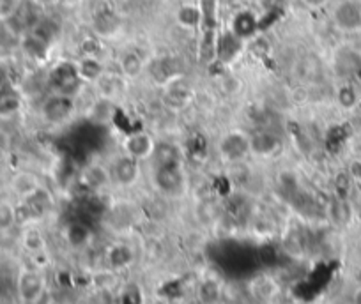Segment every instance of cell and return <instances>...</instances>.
I'll use <instances>...</instances> for the list:
<instances>
[{
	"instance_id": "obj_1",
	"label": "cell",
	"mask_w": 361,
	"mask_h": 304,
	"mask_svg": "<svg viewBox=\"0 0 361 304\" xmlns=\"http://www.w3.org/2000/svg\"><path fill=\"white\" fill-rule=\"evenodd\" d=\"M333 24L346 34L361 30V0H340L333 9Z\"/></svg>"
},
{
	"instance_id": "obj_2",
	"label": "cell",
	"mask_w": 361,
	"mask_h": 304,
	"mask_svg": "<svg viewBox=\"0 0 361 304\" xmlns=\"http://www.w3.org/2000/svg\"><path fill=\"white\" fill-rule=\"evenodd\" d=\"M80 83H82V78L78 75V67L71 62L59 64L50 75V85L59 94H66L73 98V92L78 91Z\"/></svg>"
},
{
	"instance_id": "obj_3",
	"label": "cell",
	"mask_w": 361,
	"mask_h": 304,
	"mask_svg": "<svg viewBox=\"0 0 361 304\" xmlns=\"http://www.w3.org/2000/svg\"><path fill=\"white\" fill-rule=\"evenodd\" d=\"M220 154L227 161H243L246 156L252 154L250 136L243 133V131H231V133H227L220 140Z\"/></svg>"
},
{
	"instance_id": "obj_4",
	"label": "cell",
	"mask_w": 361,
	"mask_h": 304,
	"mask_svg": "<svg viewBox=\"0 0 361 304\" xmlns=\"http://www.w3.org/2000/svg\"><path fill=\"white\" fill-rule=\"evenodd\" d=\"M155 184L163 195H177L184 188V174L181 163L155 168Z\"/></svg>"
},
{
	"instance_id": "obj_5",
	"label": "cell",
	"mask_w": 361,
	"mask_h": 304,
	"mask_svg": "<svg viewBox=\"0 0 361 304\" xmlns=\"http://www.w3.org/2000/svg\"><path fill=\"white\" fill-rule=\"evenodd\" d=\"M41 111H43V117L48 123L60 124L71 117V114L75 111V101H73L71 96L55 92L44 101Z\"/></svg>"
},
{
	"instance_id": "obj_6",
	"label": "cell",
	"mask_w": 361,
	"mask_h": 304,
	"mask_svg": "<svg viewBox=\"0 0 361 304\" xmlns=\"http://www.w3.org/2000/svg\"><path fill=\"white\" fill-rule=\"evenodd\" d=\"M200 30H202L204 46L211 43L216 46V27H218V0H199Z\"/></svg>"
},
{
	"instance_id": "obj_7",
	"label": "cell",
	"mask_w": 361,
	"mask_h": 304,
	"mask_svg": "<svg viewBox=\"0 0 361 304\" xmlns=\"http://www.w3.org/2000/svg\"><path fill=\"white\" fill-rule=\"evenodd\" d=\"M282 149V140L273 131H257L250 136V150L254 156L258 158H270Z\"/></svg>"
},
{
	"instance_id": "obj_8",
	"label": "cell",
	"mask_w": 361,
	"mask_h": 304,
	"mask_svg": "<svg viewBox=\"0 0 361 304\" xmlns=\"http://www.w3.org/2000/svg\"><path fill=\"white\" fill-rule=\"evenodd\" d=\"M44 280L36 271H24L18 278V294L25 303L32 304L44 292Z\"/></svg>"
},
{
	"instance_id": "obj_9",
	"label": "cell",
	"mask_w": 361,
	"mask_h": 304,
	"mask_svg": "<svg viewBox=\"0 0 361 304\" xmlns=\"http://www.w3.org/2000/svg\"><path fill=\"white\" fill-rule=\"evenodd\" d=\"M156 142L152 138L151 134L147 133H133L130 134L124 142V150H126V154L131 156V158L135 159H146V158H151L152 156V150H155Z\"/></svg>"
},
{
	"instance_id": "obj_10",
	"label": "cell",
	"mask_w": 361,
	"mask_h": 304,
	"mask_svg": "<svg viewBox=\"0 0 361 304\" xmlns=\"http://www.w3.org/2000/svg\"><path fill=\"white\" fill-rule=\"evenodd\" d=\"M114 177L121 186H131L135 184L137 179L140 177V166L139 159L131 158V156H123L117 159L116 166H114Z\"/></svg>"
},
{
	"instance_id": "obj_11",
	"label": "cell",
	"mask_w": 361,
	"mask_h": 304,
	"mask_svg": "<svg viewBox=\"0 0 361 304\" xmlns=\"http://www.w3.org/2000/svg\"><path fill=\"white\" fill-rule=\"evenodd\" d=\"M243 39H239L232 30H225L222 36L216 37V46L215 53L220 57V60L223 62H229V60L236 59L241 52Z\"/></svg>"
},
{
	"instance_id": "obj_12",
	"label": "cell",
	"mask_w": 361,
	"mask_h": 304,
	"mask_svg": "<svg viewBox=\"0 0 361 304\" xmlns=\"http://www.w3.org/2000/svg\"><path fill=\"white\" fill-rule=\"evenodd\" d=\"M258 28V20L257 16L254 15L252 11H239L236 12V16L232 18V25H231V30L234 32L236 36L239 39H250L254 36L255 32Z\"/></svg>"
},
{
	"instance_id": "obj_13",
	"label": "cell",
	"mask_w": 361,
	"mask_h": 304,
	"mask_svg": "<svg viewBox=\"0 0 361 304\" xmlns=\"http://www.w3.org/2000/svg\"><path fill=\"white\" fill-rule=\"evenodd\" d=\"M151 159L155 168L167 165H177V163H181V152H179V149L174 143L159 142L156 143L155 150H152Z\"/></svg>"
},
{
	"instance_id": "obj_14",
	"label": "cell",
	"mask_w": 361,
	"mask_h": 304,
	"mask_svg": "<svg viewBox=\"0 0 361 304\" xmlns=\"http://www.w3.org/2000/svg\"><path fill=\"white\" fill-rule=\"evenodd\" d=\"M175 20L181 27L193 30L200 28V8L199 4H183L175 12Z\"/></svg>"
},
{
	"instance_id": "obj_15",
	"label": "cell",
	"mask_w": 361,
	"mask_h": 304,
	"mask_svg": "<svg viewBox=\"0 0 361 304\" xmlns=\"http://www.w3.org/2000/svg\"><path fill=\"white\" fill-rule=\"evenodd\" d=\"M39 188L41 186L37 182L36 175L28 174V172H21V174H18L12 179V191L21 198H28L30 195L36 193Z\"/></svg>"
},
{
	"instance_id": "obj_16",
	"label": "cell",
	"mask_w": 361,
	"mask_h": 304,
	"mask_svg": "<svg viewBox=\"0 0 361 304\" xmlns=\"http://www.w3.org/2000/svg\"><path fill=\"white\" fill-rule=\"evenodd\" d=\"M76 67H78V75L82 82H96L103 75V66L96 57L84 55V59L76 64Z\"/></svg>"
},
{
	"instance_id": "obj_17",
	"label": "cell",
	"mask_w": 361,
	"mask_h": 304,
	"mask_svg": "<svg viewBox=\"0 0 361 304\" xmlns=\"http://www.w3.org/2000/svg\"><path fill=\"white\" fill-rule=\"evenodd\" d=\"M222 297V285L213 278H207L199 285V299L204 304H216Z\"/></svg>"
},
{
	"instance_id": "obj_18",
	"label": "cell",
	"mask_w": 361,
	"mask_h": 304,
	"mask_svg": "<svg viewBox=\"0 0 361 304\" xmlns=\"http://www.w3.org/2000/svg\"><path fill=\"white\" fill-rule=\"evenodd\" d=\"M337 101L342 108L346 110H353L360 103V94H358L356 87L351 83H342L337 91Z\"/></svg>"
},
{
	"instance_id": "obj_19",
	"label": "cell",
	"mask_w": 361,
	"mask_h": 304,
	"mask_svg": "<svg viewBox=\"0 0 361 304\" xmlns=\"http://www.w3.org/2000/svg\"><path fill=\"white\" fill-rule=\"evenodd\" d=\"M133 260V251L124 244H116L108 251V262L114 269L126 267Z\"/></svg>"
},
{
	"instance_id": "obj_20",
	"label": "cell",
	"mask_w": 361,
	"mask_h": 304,
	"mask_svg": "<svg viewBox=\"0 0 361 304\" xmlns=\"http://www.w3.org/2000/svg\"><path fill=\"white\" fill-rule=\"evenodd\" d=\"M84 179H85V184L91 186V188H101V186L107 184L110 175H108L107 168H103L101 165H94L85 170Z\"/></svg>"
},
{
	"instance_id": "obj_21",
	"label": "cell",
	"mask_w": 361,
	"mask_h": 304,
	"mask_svg": "<svg viewBox=\"0 0 361 304\" xmlns=\"http://www.w3.org/2000/svg\"><path fill=\"white\" fill-rule=\"evenodd\" d=\"M21 46H24V50L30 57H43L44 52H46L48 43L46 41L41 39V37H37L36 34H32L30 32V34H27V36L24 37V41H21Z\"/></svg>"
},
{
	"instance_id": "obj_22",
	"label": "cell",
	"mask_w": 361,
	"mask_h": 304,
	"mask_svg": "<svg viewBox=\"0 0 361 304\" xmlns=\"http://www.w3.org/2000/svg\"><path fill=\"white\" fill-rule=\"evenodd\" d=\"M121 69H123V73L126 76L135 78L143 69L142 59H140L137 53H126V55H123V59H121Z\"/></svg>"
},
{
	"instance_id": "obj_23",
	"label": "cell",
	"mask_w": 361,
	"mask_h": 304,
	"mask_svg": "<svg viewBox=\"0 0 361 304\" xmlns=\"http://www.w3.org/2000/svg\"><path fill=\"white\" fill-rule=\"evenodd\" d=\"M24 246L30 253H39L44 249V238L43 233L36 229H28L24 233Z\"/></svg>"
},
{
	"instance_id": "obj_24",
	"label": "cell",
	"mask_w": 361,
	"mask_h": 304,
	"mask_svg": "<svg viewBox=\"0 0 361 304\" xmlns=\"http://www.w3.org/2000/svg\"><path fill=\"white\" fill-rule=\"evenodd\" d=\"M89 239V229L85 225H80V223H75L68 229V241L69 244L73 246H82L85 244Z\"/></svg>"
},
{
	"instance_id": "obj_25",
	"label": "cell",
	"mask_w": 361,
	"mask_h": 304,
	"mask_svg": "<svg viewBox=\"0 0 361 304\" xmlns=\"http://www.w3.org/2000/svg\"><path fill=\"white\" fill-rule=\"evenodd\" d=\"M16 223V209L8 204L2 202L0 204V230H9Z\"/></svg>"
},
{
	"instance_id": "obj_26",
	"label": "cell",
	"mask_w": 361,
	"mask_h": 304,
	"mask_svg": "<svg viewBox=\"0 0 361 304\" xmlns=\"http://www.w3.org/2000/svg\"><path fill=\"white\" fill-rule=\"evenodd\" d=\"M18 108H20V99H18V96L11 94V92L0 94V114H15Z\"/></svg>"
},
{
	"instance_id": "obj_27",
	"label": "cell",
	"mask_w": 361,
	"mask_h": 304,
	"mask_svg": "<svg viewBox=\"0 0 361 304\" xmlns=\"http://www.w3.org/2000/svg\"><path fill=\"white\" fill-rule=\"evenodd\" d=\"M20 9L18 0H0V21H9Z\"/></svg>"
},
{
	"instance_id": "obj_28",
	"label": "cell",
	"mask_w": 361,
	"mask_h": 304,
	"mask_svg": "<svg viewBox=\"0 0 361 304\" xmlns=\"http://www.w3.org/2000/svg\"><path fill=\"white\" fill-rule=\"evenodd\" d=\"M94 283L96 287L108 290L114 287V283H116V276H114V273H108V271H105V273H98L94 276Z\"/></svg>"
},
{
	"instance_id": "obj_29",
	"label": "cell",
	"mask_w": 361,
	"mask_h": 304,
	"mask_svg": "<svg viewBox=\"0 0 361 304\" xmlns=\"http://www.w3.org/2000/svg\"><path fill=\"white\" fill-rule=\"evenodd\" d=\"M347 206L344 200H337L331 204V216L335 217V222H346L347 220Z\"/></svg>"
},
{
	"instance_id": "obj_30",
	"label": "cell",
	"mask_w": 361,
	"mask_h": 304,
	"mask_svg": "<svg viewBox=\"0 0 361 304\" xmlns=\"http://www.w3.org/2000/svg\"><path fill=\"white\" fill-rule=\"evenodd\" d=\"M274 283L271 280H261L257 283V289H255V292H257V296H261L262 299H267V297H271L274 294Z\"/></svg>"
},
{
	"instance_id": "obj_31",
	"label": "cell",
	"mask_w": 361,
	"mask_h": 304,
	"mask_svg": "<svg viewBox=\"0 0 361 304\" xmlns=\"http://www.w3.org/2000/svg\"><path fill=\"white\" fill-rule=\"evenodd\" d=\"M278 182L282 184V188H285L289 191L298 188V179H296V175L292 172H282V174L278 175Z\"/></svg>"
},
{
	"instance_id": "obj_32",
	"label": "cell",
	"mask_w": 361,
	"mask_h": 304,
	"mask_svg": "<svg viewBox=\"0 0 361 304\" xmlns=\"http://www.w3.org/2000/svg\"><path fill=\"white\" fill-rule=\"evenodd\" d=\"M351 181H353V179H351L349 174H338L337 179H335V188L340 191L342 197L347 193V188H349Z\"/></svg>"
},
{
	"instance_id": "obj_33",
	"label": "cell",
	"mask_w": 361,
	"mask_h": 304,
	"mask_svg": "<svg viewBox=\"0 0 361 304\" xmlns=\"http://www.w3.org/2000/svg\"><path fill=\"white\" fill-rule=\"evenodd\" d=\"M349 175H351V179H356V181L361 182V161L360 159H356V161H353L349 165Z\"/></svg>"
},
{
	"instance_id": "obj_34",
	"label": "cell",
	"mask_w": 361,
	"mask_h": 304,
	"mask_svg": "<svg viewBox=\"0 0 361 304\" xmlns=\"http://www.w3.org/2000/svg\"><path fill=\"white\" fill-rule=\"evenodd\" d=\"M301 2L310 9H321V8H324L330 0H301Z\"/></svg>"
},
{
	"instance_id": "obj_35",
	"label": "cell",
	"mask_w": 361,
	"mask_h": 304,
	"mask_svg": "<svg viewBox=\"0 0 361 304\" xmlns=\"http://www.w3.org/2000/svg\"><path fill=\"white\" fill-rule=\"evenodd\" d=\"M353 304H361V287H358L353 294Z\"/></svg>"
}]
</instances>
